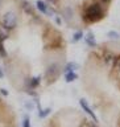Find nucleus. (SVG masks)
<instances>
[{"instance_id":"f257e3e1","label":"nucleus","mask_w":120,"mask_h":127,"mask_svg":"<svg viewBox=\"0 0 120 127\" xmlns=\"http://www.w3.org/2000/svg\"><path fill=\"white\" fill-rule=\"evenodd\" d=\"M106 16L104 8H103L99 3H91L89 7H86L85 12H83V21L87 24H94L98 23Z\"/></svg>"},{"instance_id":"f03ea898","label":"nucleus","mask_w":120,"mask_h":127,"mask_svg":"<svg viewBox=\"0 0 120 127\" xmlns=\"http://www.w3.org/2000/svg\"><path fill=\"white\" fill-rule=\"evenodd\" d=\"M0 24L7 28L8 31H13L16 29V27L19 25V16L15 11H7L5 13L1 16L0 19Z\"/></svg>"},{"instance_id":"7ed1b4c3","label":"nucleus","mask_w":120,"mask_h":127,"mask_svg":"<svg viewBox=\"0 0 120 127\" xmlns=\"http://www.w3.org/2000/svg\"><path fill=\"white\" fill-rule=\"evenodd\" d=\"M59 71H61V66H59L57 62L50 64V65L46 67V71H45V78H46V81L49 82V83L53 82V81H55V79L58 78V75H59Z\"/></svg>"},{"instance_id":"20e7f679","label":"nucleus","mask_w":120,"mask_h":127,"mask_svg":"<svg viewBox=\"0 0 120 127\" xmlns=\"http://www.w3.org/2000/svg\"><path fill=\"white\" fill-rule=\"evenodd\" d=\"M36 7H37V11H40L41 13L46 15V16H53L54 13V12H50V8L48 7V4L44 0H37L36 1Z\"/></svg>"},{"instance_id":"39448f33","label":"nucleus","mask_w":120,"mask_h":127,"mask_svg":"<svg viewBox=\"0 0 120 127\" xmlns=\"http://www.w3.org/2000/svg\"><path fill=\"white\" fill-rule=\"evenodd\" d=\"M79 105L82 106V109L85 110V113H87V114H89L91 118L94 119V121H95V123H98V118H96V115L94 114V111L91 110V107L89 106V103H87V101H86L85 98H81V99H79Z\"/></svg>"},{"instance_id":"423d86ee","label":"nucleus","mask_w":120,"mask_h":127,"mask_svg":"<svg viewBox=\"0 0 120 127\" xmlns=\"http://www.w3.org/2000/svg\"><path fill=\"white\" fill-rule=\"evenodd\" d=\"M83 38H85V42L87 46H90V48L96 46V40H95V36L93 32H87L86 34H83Z\"/></svg>"},{"instance_id":"0eeeda50","label":"nucleus","mask_w":120,"mask_h":127,"mask_svg":"<svg viewBox=\"0 0 120 127\" xmlns=\"http://www.w3.org/2000/svg\"><path fill=\"white\" fill-rule=\"evenodd\" d=\"M41 83V77L40 75H36V77H32L29 78L28 81V89H37Z\"/></svg>"},{"instance_id":"6e6552de","label":"nucleus","mask_w":120,"mask_h":127,"mask_svg":"<svg viewBox=\"0 0 120 127\" xmlns=\"http://www.w3.org/2000/svg\"><path fill=\"white\" fill-rule=\"evenodd\" d=\"M20 5H21V9L25 12V13L28 15H33V5L29 3V1H26V0H21V3H20Z\"/></svg>"},{"instance_id":"1a4fd4ad","label":"nucleus","mask_w":120,"mask_h":127,"mask_svg":"<svg viewBox=\"0 0 120 127\" xmlns=\"http://www.w3.org/2000/svg\"><path fill=\"white\" fill-rule=\"evenodd\" d=\"M65 81L67 82V83H70V82H74L75 79L78 78V74L75 73L74 70H69V71H65Z\"/></svg>"},{"instance_id":"9d476101","label":"nucleus","mask_w":120,"mask_h":127,"mask_svg":"<svg viewBox=\"0 0 120 127\" xmlns=\"http://www.w3.org/2000/svg\"><path fill=\"white\" fill-rule=\"evenodd\" d=\"M11 36V31H8L7 28H4L0 24V41H5L7 38H9Z\"/></svg>"},{"instance_id":"9b49d317","label":"nucleus","mask_w":120,"mask_h":127,"mask_svg":"<svg viewBox=\"0 0 120 127\" xmlns=\"http://www.w3.org/2000/svg\"><path fill=\"white\" fill-rule=\"evenodd\" d=\"M62 16H63V19H66L67 21H70L71 17H73V9H71V8H65V9L62 11Z\"/></svg>"},{"instance_id":"f8f14e48","label":"nucleus","mask_w":120,"mask_h":127,"mask_svg":"<svg viewBox=\"0 0 120 127\" xmlns=\"http://www.w3.org/2000/svg\"><path fill=\"white\" fill-rule=\"evenodd\" d=\"M78 69V65L75 62H67L66 65H65V67H63V73H65V71H69V70H77Z\"/></svg>"},{"instance_id":"ddd939ff","label":"nucleus","mask_w":120,"mask_h":127,"mask_svg":"<svg viewBox=\"0 0 120 127\" xmlns=\"http://www.w3.org/2000/svg\"><path fill=\"white\" fill-rule=\"evenodd\" d=\"M0 57L1 58H7L8 57V52L4 46V41H0Z\"/></svg>"},{"instance_id":"4468645a","label":"nucleus","mask_w":120,"mask_h":127,"mask_svg":"<svg viewBox=\"0 0 120 127\" xmlns=\"http://www.w3.org/2000/svg\"><path fill=\"white\" fill-rule=\"evenodd\" d=\"M50 113H51V109H44V110L40 109V110H38V117L41 118V119H42V118H46Z\"/></svg>"},{"instance_id":"2eb2a0df","label":"nucleus","mask_w":120,"mask_h":127,"mask_svg":"<svg viewBox=\"0 0 120 127\" xmlns=\"http://www.w3.org/2000/svg\"><path fill=\"white\" fill-rule=\"evenodd\" d=\"M82 38H83V32H82V31H78V32H75V33L73 34V41H74V42L81 41Z\"/></svg>"},{"instance_id":"dca6fc26","label":"nucleus","mask_w":120,"mask_h":127,"mask_svg":"<svg viewBox=\"0 0 120 127\" xmlns=\"http://www.w3.org/2000/svg\"><path fill=\"white\" fill-rule=\"evenodd\" d=\"M23 127H32L30 126V118H29V115H24V118H23Z\"/></svg>"},{"instance_id":"f3484780","label":"nucleus","mask_w":120,"mask_h":127,"mask_svg":"<svg viewBox=\"0 0 120 127\" xmlns=\"http://www.w3.org/2000/svg\"><path fill=\"white\" fill-rule=\"evenodd\" d=\"M108 37H110V38L119 40V38H120V34L118 33V32H115V31H110V32H108Z\"/></svg>"},{"instance_id":"a211bd4d","label":"nucleus","mask_w":120,"mask_h":127,"mask_svg":"<svg viewBox=\"0 0 120 127\" xmlns=\"http://www.w3.org/2000/svg\"><path fill=\"white\" fill-rule=\"evenodd\" d=\"M0 94H3L4 97H7V95H8V90H5V89H0Z\"/></svg>"},{"instance_id":"6ab92c4d","label":"nucleus","mask_w":120,"mask_h":127,"mask_svg":"<svg viewBox=\"0 0 120 127\" xmlns=\"http://www.w3.org/2000/svg\"><path fill=\"white\" fill-rule=\"evenodd\" d=\"M115 65H118L119 69H120V57H116V58H115Z\"/></svg>"},{"instance_id":"aec40b11","label":"nucleus","mask_w":120,"mask_h":127,"mask_svg":"<svg viewBox=\"0 0 120 127\" xmlns=\"http://www.w3.org/2000/svg\"><path fill=\"white\" fill-rule=\"evenodd\" d=\"M55 23H57L58 25H61V24H62V21H61V19H59L58 16H57V17H55Z\"/></svg>"},{"instance_id":"412c9836","label":"nucleus","mask_w":120,"mask_h":127,"mask_svg":"<svg viewBox=\"0 0 120 127\" xmlns=\"http://www.w3.org/2000/svg\"><path fill=\"white\" fill-rule=\"evenodd\" d=\"M26 109L32 110V109H33V105H32V103H26Z\"/></svg>"},{"instance_id":"4be33fe9","label":"nucleus","mask_w":120,"mask_h":127,"mask_svg":"<svg viewBox=\"0 0 120 127\" xmlns=\"http://www.w3.org/2000/svg\"><path fill=\"white\" fill-rule=\"evenodd\" d=\"M4 77V73H3V70H1V67H0V78H3Z\"/></svg>"},{"instance_id":"5701e85b","label":"nucleus","mask_w":120,"mask_h":127,"mask_svg":"<svg viewBox=\"0 0 120 127\" xmlns=\"http://www.w3.org/2000/svg\"><path fill=\"white\" fill-rule=\"evenodd\" d=\"M100 1H102V3H104V4H108L111 0H100Z\"/></svg>"},{"instance_id":"b1692460","label":"nucleus","mask_w":120,"mask_h":127,"mask_svg":"<svg viewBox=\"0 0 120 127\" xmlns=\"http://www.w3.org/2000/svg\"><path fill=\"white\" fill-rule=\"evenodd\" d=\"M89 126H90V127H96V126H95V125H94V123H90V125H89Z\"/></svg>"},{"instance_id":"393cba45","label":"nucleus","mask_w":120,"mask_h":127,"mask_svg":"<svg viewBox=\"0 0 120 127\" xmlns=\"http://www.w3.org/2000/svg\"><path fill=\"white\" fill-rule=\"evenodd\" d=\"M0 3H1V0H0Z\"/></svg>"}]
</instances>
